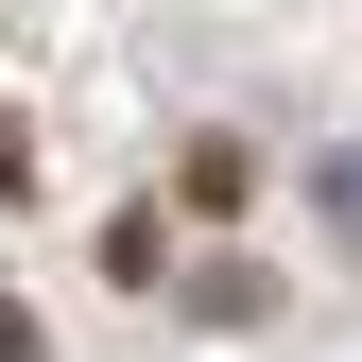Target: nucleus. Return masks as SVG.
<instances>
[{
  "label": "nucleus",
  "instance_id": "2",
  "mask_svg": "<svg viewBox=\"0 0 362 362\" xmlns=\"http://www.w3.org/2000/svg\"><path fill=\"white\" fill-rule=\"evenodd\" d=\"M0 362H35V328H18V310H0Z\"/></svg>",
  "mask_w": 362,
  "mask_h": 362
},
{
  "label": "nucleus",
  "instance_id": "1",
  "mask_svg": "<svg viewBox=\"0 0 362 362\" xmlns=\"http://www.w3.org/2000/svg\"><path fill=\"white\" fill-rule=\"evenodd\" d=\"M328 207H345V242H362V156H345V173H328Z\"/></svg>",
  "mask_w": 362,
  "mask_h": 362
}]
</instances>
